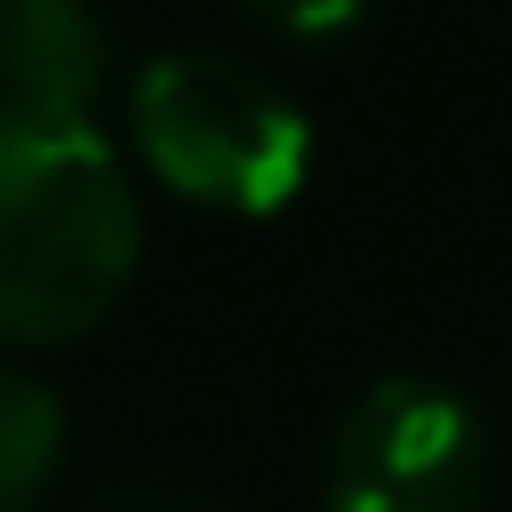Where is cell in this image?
I'll use <instances>...</instances> for the list:
<instances>
[{
    "mask_svg": "<svg viewBox=\"0 0 512 512\" xmlns=\"http://www.w3.org/2000/svg\"><path fill=\"white\" fill-rule=\"evenodd\" d=\"M136 248V192L88 120H0V344L96 328Z\"/></svg>",
    "mask_w": 512,
    "mask_h": 512,
    "instance_id": "obj_1",
    "label": "cell"
},
{
    "mask_svg": "<svg viewBox=\"0 0 512 512\" xmlns=\"http://www.w3.org/2000/svg\"><path fill=\"white\" fill-rule=\"evenodd\" d=\"M136 152L160 168L168 192L224 208V216H272L304 192L312 168V128L264 80L248 56L224 48H168L136 72L128 96Z\"/></svg>",
    "mask_w": 512,
    "mask_h": 512,
    "instance_id": "obj_2",
    "label": "cell"
},
{
    "mask_svg": "<svg viewBox=\"0 0 512 512\" xmlns=\"http://www.w3.org/2000/svg\"><path fill=\"white\" fill-rule=\"evenodd\" d=\"M488 424L432 376L368 384L328 440V512H480Z\"/></svg>",
    "mask_w": 512,
    "mask_h": 512,
    "instance_id": "obj_3",
    "label": "cell"
},
{
    "mask_svg": "<svg viewBox=\"0 0 512 512\" xmlns=\"http://www.w3.org/2000/svg\"><path fill=\"white\" fill-rule=\"evenodd\" d=\"M104 24L88 0H0V120H88Z\"/></svg>",
    "mask_w": 512,
    "mask_h": 512,
    "instance_id": "obj_4",
    "label": "cell"
},
{
    "mask_svg": "<svg viewBox=\"0 0 512 512\" xmlns=\"http://www.w3.org/2000/svg\"><path fill=\"white\" fill-rule=\"evenodd\" d=\"M64 456V408L40 376L0 360V512H32Z\"/></svg>",
    "mask_w": 512,
    "mask_h": 512,
    "instance_id": "obj_5",
    "label": "cell"
},
{
    "mask_svg": "<svg viewBox=\"0 0 512 512\" xmlns=\"http://www.w3.org/2000/svg\"><path fill=\"white\" fill-rule=\"evenodd\" d=\"M88 512H216V504L200 488L168 480V472H120V480H104L88 496Z\"/></svg>",
    "mask_w": 512,
    "mask_h": 512,
    "instance_id": "obj_6",
    "label": "cell"
},
{
    "mask_svg": "<svg viewBox=\"0 0 512 512\" xmlns=\"http://www.w3.org/2000/svg\"><path fill=\"white\" fill-rule=\"evenodd\" d=\"M248 16H264L272 32H288V40H336V32H352L360 16H368V0H240Z\"/></svg>",
    "mask_w": 512,
    "mask_h": 512,
    "instance_id": "obj_7",
    "label": "cell"
}]
</instances>
